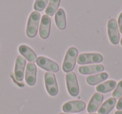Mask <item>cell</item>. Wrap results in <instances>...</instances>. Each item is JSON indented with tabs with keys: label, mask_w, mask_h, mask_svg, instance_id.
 <instances>
[{
	"label": "cell",
	"mask_w": 122,
	"mask_h": 114,
	"mask_svg": "<svg viewBox=\"0 0 122 114\" xmlns=\"http://www.w3.org/2000/svg\"><path fill=\"white\" fill-rule=\"evenodd\" d=\"M40 19V14L37 11H34L29 15V18L28 19L27 28H26V34L30 38H34L37 34Z\"/></svg>",
	"instance_id": "obj_1"
},
{
	"label": "cell",
	"mask_w": 122,
	"mask_h": 114,
	"mask_svg": "<svg viewBox=\"0 0 122 114\" xmlns=\"http://www.w3.org/2000/svg\"><path fill=\"white\" fill-rule=\"evenodd\" d=\"M78 57V49L75 47H71L67 50L65 59L63 62V71L65 72H70L75 68L76 59Z\"/></svg>",
	"instance_id": "obj_2"
},
{
	"label": "cell",
	"mask_w": 122,
	"mask_h": 114,
	"mask_svg": "<svg viewBox=\"0 0 122 114\" xmlns=\"http://www.w3.org/2000/svg\"><path fill=\"white\" fill-rule=\"evenodd\" d=\"M44 84L45 88L49 95L54 97L59 92V87H58L57 80H56L55 75L53 72H47L44 74Z\"/></svg>",
	"instance_id": "obj_3"
},
{
	"label": "cell",
	"mask_w": 122,
	"mask_h": 114,
	"mask_svg": "<svg viewBox=\"0 0 122 114\" xmlns=\"http://www.w3.org/2000/svg\"><path fill=\"white\" fill-rule=\"evenodd\" d=\"M65 79H66L67 90L70 95L72 97H77L80 93V87L75 73L73 72H68L65 76Z\"/></svg>",
	"instance_id": "obj_4"
},
{
	"label": "cell",
	"mask_w": 122,
	"mask_h": 114,
	"mask_svg": "<svg viewBox=\"0 0 122 114\" xmlns=\"http://www.w3.org/2000/svg\"><path fill=\"white\" fill-rule=\"evenodd\" d=\"M107 31H108V37L110 43L114 45L118 44V43L120 42V31H119L118 24L115 19H111L108 21Z\"/></svg>",
	"instance_id": "obj_5"
},
{
	"label": "cell",
	"mask_w": 122,
	"mask_h": 114,
	"mask_svg": "<svg viewBox=\"0 0 122 114\" xmlns=\"http://www.w3.org/2000/svg\"><path fill=\"white\" fill-rule=\"evenodd\" d=\"M104 60V57L101 54L90 52V53H81L77 57V62L80 65L90 63H99Z\"/></svg>",
	"instance_id": "obj_6"
},
{
	"label": "cell",
	"mask_w": 122,
	"mask_h": 114,
	"mask_svg": "<svg viewBox=\"0 0 122 114\" xmlns=\"http://www.w3.org/2000/svg\"><path fill=\"white\" fill-rule=\"evenodd\" d=\"M36 62H37V65L39 67L50 72H56L59 69V65L54 61L51 60L46 57H44V56H40V57H37Z\"/></svg>",
	"instance_id": "obj_7"
},
{
	"label": "cell",
	"mask_w": 122,
	"mask_h": 114,
	"mask_svg": "<svg viewBox=\"0 0 122 114\" xmlns=\"http://www.w3.org/2000/svg\"><path fill=\"white\" fill-rule=\"evenodd\" d=\"M86 105L85 102L80 100H75L67 102L62 106V109L65 113H70V112H79L83 111L85 108Z\"/></svg>",
	"instance_id": "obj_8"
},
{
	"label": "cell",
	"mask_w": 122,
	"mask_h": 114,
	"mask_svg": "<svg viewBox=\"0 0 122 114\" xmlns=\"http://www.w3.org/2000/svg\"><path fill=\"white\" fill-rule=\"evenodd\" d=\"M26 60L22 56H18L16 58L15 67H14V77L18 82H22L24 76Z\"/></svg>",
	"instance_id": "obj_9"
},
{
	"label": "cell",
	"mask_w": 122,
	"mask_h": 114,
	"mask_svg": "<svg viewBox=\"0 0 122 114\" xmlns=\"http://www.w3.org/2000/svg\"><path fill=\"white\" fill-rule=\"evenodd\" d=\"M37 80V68L34 62H29L26 66L25 81L28 85L34 86Z\"/></svg>",
	"instance_id": "obj_10"
},
{
	"label": "cell",
	"mask_w": 122,
	"mask_h": 114,
	"mask_svg": "<svg viewBox=\"0 0 122 114\" xmlns=\"http://www.w3.org/2000/svg\"><path fill=\"white\" fill-rule=\"evenodd\" d=\"M51 19L48 15H43L41 18L40 27H39V36L41 38L46 39L50 33Z\"/></svg>",
	"instance_id": "obj_11"
},
{
	"label": "cell",
	"mask_w": 122,
	"mask_h": 114,
	"mask_svg": "<svg viewBox=\"0 0 122 114\" xmlns=\"http://www.w3.org/2000/svg\"><path fill=\"white\" fill-rule=\"evenodd\" d=\"M104 96L100 92H95L93 96H92L91 99H90V102H89L88 107H87V111L90 113H93L95 112L100 107L101 102H103Z\"/></svg>",
	"instance_id": "obj_12"
},
{
	"label": "cell",
	"mask_w": 122,
	"mask_h": 114,
	"mask_svg": "<svg viewBox=\"0 0 122 114\" xmlns=\"http://www.w3.org/2000/svg\"><path fill=\"white\" fill-rule=\"evenodd\" d=\"M105 70V67L102 64H94V65H85L79 67V72L83 75L98 73Z\"/></svg>",
	"instance_id": "obj_13"
},
{
	"label": "cell",
	"mask_w": 122,
	"mask_h": 114,
	"mask_svg": "<svg viewBox=\"0 0 122 114\" xmlns=\"http://www.w3.org/2000/svg\"><path fill=\"white\" fill-rule=\"evenodd\" d=\"M19 52L22 55V57H24L29 62H34L37 59V55L34 52L32 48L29 47V46L25 45V44H21L19 47Z\"/></svg>",
	"instance_id": "obj_14"
},
{
	"label": "cell",
	"mask_w": 122,
	"mask_h": 114,
	"mask_svg": "<svg viewBox=\"0 0 122 114\" xmlns=\"http://www.w3.org/2000/svg\"><path fill=\"white\" fill-rule=\"evenodd\" d=\"M54 20H55L56 26L59 30H65L66 28V16L63 9H59V10H57Z\"/></svg>",
	"instance_id": "obj_15"
},
{
	"label": "cell",
	"mask_w": 122,
	"mask_h": 114,
	"mask_svg": "<svg viewBox=\"0 0 122 114\" xmlns=\"http://www.w3.org/2000/svg\"><path fill=\"white\" fill-rule=\"evenodd\" d=\"M116 99L114 97L108 98L103 104L101 107L98 109V114H108L113 110L115 106L116 105Z\"/></svg>",
	"instance_id": "obj_16"
},
{
	"label": "cell",
	"mask_w": 122,
	"mask_h": 114,
	"mask_svg": "<svg viewBox=\"0 0 122 114\" xmlns=\"http://www.w3.org/2000/svg\"><path fill=\"white\" fill-rule=\"evenodd\" d=\"M109 75L107 72H100L98 74H95V75H91L87 77L86 78V82L89 84V85H96V84H99L100 82H102L103 81L106 80L108 78Z\"/></svg>",
	"instance_id": "obj_17"
},
{
	"label": "cell",
	"mask_w": 122,
	"mask_h": 114,
	"mask_svg": "<svg viewBox=\"0 0 122 114\" xmlns=\"http://www.w3.org/2000/svg\"><path fill=\"white\" fill-rule=\"evenodd\" d=\"M115 87H116V82L115 80H109L97 86L96 91L100 93H107L115 89Z\"/></svg>",
	"instance_id": "obj_18"
},
{
	"label": "cell",
	"mask_w": 122,
	"mask_h": 114,
	"mask_svg": "<svg viewBox=\"0 0 122 114\" xmlns=\"http://www.w3.org/2000/svg\"><path fill=\"white\" fill-rule=\"evenodd\" d=\"M60 1L61 0H49V4H48V7L45 10L46 15H48L49 17L54 15L57 12Z\"/></svg>",
	"instance_id": "obj_19"
},
{
	"label": "cell",
	"mask_w": 122,
	"mask_h": 114,
	"mask_svg": "<svg viewBox=\"0 0 122 114\" xmlns=\"http://www.w3.org/2000/svg\"><path fill=\"white\" fill-rule=\"evenodd\" d=\"M49 0H35V3H34V9L37 12H40L43 11L46 8L48 4Z\"/></svg>",
	"instance_id": "obj_20"
},
{
	"label": "cell",
	"mask_w": 122,
	"mask_h": 114,
	"mask_svg": "<svg viewBox=\"0 0 122 114\" xmlns=\"http://www.w3.org/2000/svg\"><path fill=\"white\" fill-rule=\"evenodd\" d=\"M114 98H120L122 96V80H120L119 82V83L116 85L115 90L113 92V94H112Z\"/></svg>",
	"instance_id": "obj_21"
},
{
	"label": "cell",
	"mask_w": 122,
	"mask_h": 114,
	"mask_svg": "<svg viewBox=\"0 0 122 114\" xmlns=\"http://www.w3.org/2000/svg\"><path fill=\"white\" fill-rule=\"evenodd\" d=\"M118 28H119V31L122 33V13H120V15L118 18Z\"/></svg>",
	"instance_id": "obj_22"
},
{
	"label": "cell",
	"mask_w": 122,
	"mask_h": 114,
	"mask_svg": "<svg viewBox=\"0 0 122 114\" xmlns=\"http://www.w3.org/2000/svg\"><path fill=\"white\" fill-rule=\"evenodd\" d=\"M116 109H118V110H122V96L120 97V99H119L118 102H117V104H116Z\"/></svg>",
	"instance_id": "obj_23"
},
{
	"label": "cell",
	"mask_w": 122,
	"mask_h": 114,
	"mask_svg": "<svg viewBox=\"0 0 122 114\" xmlns=\"http://www.w3.org/2000/svg\"><path fill=\"white\" fill-rule=\"evenodd\" d=\"M11 77H12V78L14 79V82H15V83H17L18 85L19 86V87H24V83H21L20 82H18V81H17V80H16V79H15V77H14V76L13 75V74H11Z\"/></svg>",
	"instance_id": "obj_24"
},
{
	"label": "cell",
	"mask_w": 122,
	"mask_h": 114,
	"mask_svg": "<svg viewBox=\"0 0 122 114\" xmlns=\"http://www.w3.org/2000/svg\"><path fill=\"white\" fill-rule=\"evenodd\" d=\"M115 114H122V110H118L115 112Z\"/></svg>",
	"instance_id": "obj_25"
},
{
	"label": "cell",
	"mask_w": 122,
	"mask_h": 114,
	"mask_svg": "<svg viewBox=\"0 0 122 114\" xmlns=\"http://www.w3.org/2000/svg\"><path fill=\"white\" fill-rule=\"evenodd\" d=\"M120 45H121V46H122V38H121V39H120Z\"/></svg>",
	"instance_id": "obj_26"
},
{
	"label": "cell",
	"mask_w": 122,
	"mask_h": 114,
	"mask_svg": "<svg viewBox=\"0 0 122 114\" xmlns=\"http://www.w3.org/2000/svg\"><path fill=\"white\" fill-rule=\"evenodd\" d=\"M59 114H70V113H63V112H61V113H59Z\"/></svg>",
	"instance_id": "obj_27"
},
{
	"label": "cell",
	"mask_w": 122,
	"mask_h": 114,
	"mask_svg": "<svg viewBox=\"0 0 122 114\" xmlns=\"http://www.w3.org/2000/svg\"><path fill=\"white\" fill-rule=\"evenodd\" d=\"M94 114H95V113H94Z\"/></svg>",
	"instance_id": "obj_28"
}]
</instances>
